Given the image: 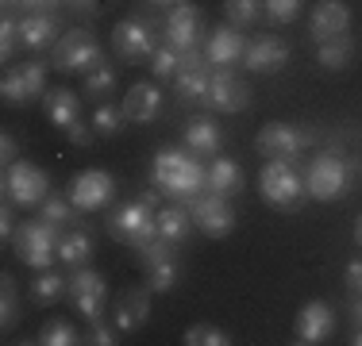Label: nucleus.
<instances>
[{
	"mask_svg": "<svg viewBox=\"0 0 362 346\" xmlns=\"http://www.w3.org/2000/svg\"><path fill=\"white\" fill-rule=\"evenodd\" d=\"M204 177H209V166L197 158L193 150H177V146H162L154 154V166H151V181L177 204H193L197 196L204 193Z\"/></svg>",
	"mask_w": 362,
	"mask_h": 346,
	"instance_id": "1",
	"label": "nucleus"
},
{
	"mask_svg": "<svg viewBox=\"0 0 362 346\" xmlns=\"http://www.w3.org/2000/svg\"><path fill=\"white\" fill-rule=\"evenodd\" d=\"M258 189H262V201L270 208H281V212L300 208V204H305V196H308L305 177L293 169L289 158H266L262 173H258Z\"/></svg>",
	"mask_w": 362,
	"mask_h": 346,
	"instance_id": "2",
	"label": "nucleus"
},
{
	"mask_svg": "<svg viewBox=\"0 0 362 346\" xmlns=\"http://www.w3.org/2000/svg\"><path fill=\"white\" fill-rule=\"evenodd\" d=\"M58 242H62V235H58V223L50 220H23L12 235L16 258L23 266H31V270H50L54 266Z\"/></svg>",
	"mask_w": 362,
	"mask_h": 346,
	"instance_id": "3",
	"label": "nucleus"
},
{
	"mask_svg": "<svg viewBox=\"0 0 362 346\" xmlns=\"http://www.w3.org/2000/svg\"><path fill=\"white\" fill-rule=\"evenodd\" d=\"M305 189L313 201H339V196H347L351 189V162L343 158V154L335 150H324L316 154L313 162H308L305 169Z\"/></svg>",
	"mask_w": 362,
	"mask_h": 346,
	"instance_id": "4",
	"label": "nucleus"
},
{
	"mask_svg": "<svg viewBox=\"0 0 362 346\" xmlns=\"http://www.w3.org/2000/svg\"><path fill=\"white\" fill-rule=\"evenodd\" d=\"M108 235L119 239V242H132V246H139V242H151L158 235V220H154V208L143 201V196H135V201H124L116 204L108 212Z\"/></svg>",
	"mask_w": 362,
	"mask_h": 346,
	"instance_id": "5",
	"label": "nucleus"
},
{
	"mask_svg": "<svg viewBox=\"0 0 362 346\" xmlns=\"http://www.w3.org/2000/svg\"><path fill=\"white\" fill-rule=\"evenodd\" d=\"M105 66V50H100V42L93 39V31L85 28H74L66 31L62 39L54 42V69H62V73H89V69Z\"/></svg>",
	"mask_w": 362,
	"mask_h": 346,
	"instance_id": "6",
	"label": "nucleus"
},
{
	"mask_svg": "<svg viewBox=\"0 0 362 346\" xmlns=\"http://www.w3.org/2000/svg\"><path fill=\"white\" fill-rule=\"evenodd\" d=\"M4 196L16 208H35L50 196V177L47 169H39L35 162H16V166L4 169Z\"/></svg>",
	"mask_w": 362,
	"mask_h": 346,
	"instance_id": "7",
	"label": "nucleus"
},
{
	"mask_svg": "<svg viewBox=\"0 0 362 346\" xmlns=\"http://www.w3.org/2000/svg\"><path fill=\"white\" fill-rule=\"evenodd\" d=\"M112 193H116V181L108 169H81L70 177V204L77 212H100L108 208Z\"/></svg>",
	"mask_w": 362,
	"mask_h": 346,
	"instance_id": "8",
	"label": "nucleus"
},
{
	"mask_svg": "<svg viewBox=\"0 0 362 346\" xmlns=\"http://www.w3.org/2000/svg\"><path fill=\"white\" fill-rule=\"evenodd\" d=\"M185 208H189V215H193V227H201L209 239H223V235H231V227H235V212H231L228 196L212 193V189L201 193Z\"/></svg>",
	"mask_w": 362,
	"mask_h": 346,
	"instance_id": "9",
	"label": "nucleus"
},
{
	"mask_svg": "<svg viewBox=\"0 0 362 346\" xmlns=\"http://www.w3.org/2000/svg\"><path fill=\"white\" fill-rule=\"evenodd\" d=\"M112 50H116L124 62H143V58H151L154 50H158V42H154L151 23L127 16V20H119L116 28H112Z\"/></svg>",
	"mask_w": 362,
	"mask_h": 346,
	"instance_id": "10",
	"label": "nucleus"
},
{
	"mask_svg": "<svg viewBox=\"0 0 362 346\" xmlns=\"http://www.w3.org/2000/svg\"><path fill=\"white\" fill-rule=\"evenodd\" d=\"M0 93H4L8 104H31V100L47 97V66L23 62V66L8 69L4 81H0Z\"/></svg>",
	"mask_w": 362,
	"mask_h": 346,
	"instance_id": "11",
	"label": "nucleus"
},
{
	"mask_svg": "<svg viewBox=\"0 0 362 346\" xmlns=\"http://www.w3.org/2000/svg\"><path fill=\"white\" fill-rule=\"evenodd\" d=\"M66 297H70L74 308L93 323V319H100V311H105L108 285H105V277H100L97 270H74V273H70V289H66Z\"/></svg>",
	"mask_w": 362,
	"mask_h": 346,
	"instance_id": "12",
	"label": "nucleus"
},
{
	"mask_svg": "<svg viewBox=\"0 0 362 346\" xmlns=\"http://www.w3.org/2000/svg\"><path fill=\"white\" fill-rule=\"evenodd\" d=\"M204 104H209L212 112H223V116L243 112L247 104H251V85H247L243 77L220 69V73H212V81H209V97H204Z\"/></svg>",
	"mask_w": 362,
	"mask_h": 346,
	"instance_id": "13",
	"label": "nucleus"
},
{
	"mask_svg": "<svg viewBox=\"0 0 362 346\" xmlns=\"http://www.w3.org/2000/svg\"><path fill=\"white\" fill-rule=\"evenodd\" d=\"M332 327H335L332 304H324V300H308V304L297 311V323H293V335H297V339L293 342L316 346V342H324L327 335H332Z\"/></svg>",
	"mask_w": 362,
	"mask_h": 346,
	"instance_id": "14",
	"label": "nucleus"
},
{
	"mask_svg": "<svg viewBox=\"0 0 362 346\" xmlns=\"http://www.w3.org/2000/svg\"><path fill=\"white\" fill-rule=\"evenodd\" d=\"M308 143V135L293 131L289 124H266L262 131L255 135V150L262 154V158H297L300 146Z\"/></svg>",
	"mask_w": 362,
	"mask_h": 346,
	"instance_id": "15",
	"label": "nucleus"
},
{
	"mask_svg": "<svg viewBox=\"0 0 362 346\" xmlns=\"http://www.w3.org/2000/svg\"><path fill=\"white\" fill-rule=\"evenodd\" d=\"M201 28H204L201 8L193 4H177L166 12V42L174 50H193L201 42Z\"/></svg>",
	"mask_w": 362,
	"mask_h": 346,
	"instance_id": "16",
	"label": "nucleus"
},
{
	"mask_svg": "<svg viewBox=\"0 0 362 346\" xmlns=\"http://www.w3.org/2000/svg\"><path fill=\"white\" fill-rule=\"evenodd\" d=\"M286 62H289V47H286L281 35H258L255 42H247L243 66L251 69V73H278Z\"/></svg>",
	"mask_w": 362,
	"mask_h": 346,
	"instance_id": "17",
	"label": "nucleus"
},
{
	"mask_svg": "<svg viewBox=\"0 0 362 346\" xmlns=\"http://www.w3.org/2000/svg\"><path fill=\"white\" fill-rule=\"evenodd\" d=\"M347 28H351V12L343 0H320L308 16V35L316 39V47L335 39V35H347Z\"/></svg>",
	"mask_w": 362,
	"mask_h": 346,
	"instance_id": "18",
	"label": "nucleus"
},
{
	"mask_svg": "<svg viewBox=\"0 0 362 346\" xmlns=\"http://www.w3.org/2000/svg\"><path fill=\"white\" fill-rule=\"evenodd\" d=\"M247 54V42H243V31L231 28V23H223L209 35V47H204V58H209V66H220L228 69L231 62H239V58Z\"/></svg>",
	"mask_w": 362,
	"mask_h": 346,
	"instance_id": "19",
	"label": "nucleus"
},
{
	"mask_svg": "<svg viewBox=\"0 0 362 346\" xmlns=\"http://www.w3.org/2000/svg\"><path fill=\"white\" fill-rule=\"evenodd\" d=\"M162 112V85L158 81H139L132 85V93L124 97V116L132 124H151Z\"/></svg>",
	"mask_w": 362,
	"mask_h": 346,
	"instance_id": "20",
	"label": "nucleus"
},
{
	"mask_svg": "<svg viewBox=\"0 0 362 346\" xmlns=\"http://www.w3.org/2000/svg\"><path fill=\"white\" fill-rule=\"evenodd\" d=\"M151 319V289H127L116 304V319L112 323L119 327V335H132Z\"/></svg>",
	"mask_w": 362,
	"mask_h": 346,
	"instance_id": "21",
	"label": "nucleus"
},
{
	"mask_svg": "<svg viewBox=\"0 0 362 346\" xmlns=\"http://www.w3.org/2000/svg\"><path fill=\"white\" fill-rule=\"evenodd\" d=\"M42 108H47V119L58 131H70L77 119H81V97H77L74 89H47Z\"/></svg>",
	"mask_w": 362,
	"mask_h": 346,
	"instance_id": "22",
	"label": "nucleus"
},
{
	"mask_svg": "<svg viewBox=\"0 0 362 346\" xmlns=\"http://www.w3.org/2000/svg\"><path fill=\"white\" fill-rule=\"evenodd\" d=\"M220 143H223V135H220V124L216 119H209V116H197V119H189L185 124V146L193 154H220Z\"/></svg>",
	"mask_w": 362,
	"mask_h": 346,
	"instance_id": "23",
	"label": "nucleus"
},
{
	"mask_svg": "<svg viewBox=\"0 0 362 346\" xmlns=\"http://www.w3.org/2000/svg\"><path fill=\"white\" fill-rule=\"evenodd\" d=\"M204 185H209L212 193H220V196H228V201H231V196L243 193V169H239L231 158H223V154H220V158L209 162V177H204Z\"/></svg>",
	"mask_w": 362,
	"mask_h": 346,
	"instance_id": "24",
	"label": "nucleus"
},
{
	"mask_svg": "<svg viewBox=\"0 0 362 346\" xmlns=\"http://www.w3.org/2000/svg\"><path fill=\"white\" fill-rule=\"evenodd\" d=\"M54 35H58V20L50 12H35V16H23L20 20V42L28 50L54 47Z\"/></svg>",
	"mask_w": 362,
	"mask_h": 346,
	"instance_id": "25",
	"label": "nucleus"
},
{
	"mask_svg": "<svg viewBox=\"0 0 362 346\" xmlns=\"http://www.w3.org/2000/svg\"><path fill=\"white\" fill-rule=\"evenodd\" d=\"M154 220H158V235L166 239V242H185L189 239V231H193V215H189V208L185 204H166L162 208L158 215H154Z\"/></svg>",
	"mask_w": 362,
	"mask_h": 346,
	"instance_id": "26",
	"label": "nucleus"
},
{
	"mask_svg": "<svg viewBox=\"0 0 362 346\" xmlns=\"http://www.w3.org/2000/svg\"><path fill=\"white\" fill-rule=\"evenodd\" d=\"M177 100L181 104H197V100H204L209 97V69H204V62H197V66H181L177 69Z\"/></svg>",
	"mask_w": 362,
	"mask_h": 346,
	"instance_id": "27",
	"label": "nucleus"
},
{
	"mask_svg": "<svg viewBox=\"0 0 362 346\" xmlns=\"http://www.w3.org/2000/svg\"><path fill=\"white\" fill-rule=\"evenodd\" d=\"M89 258H93V239L85 235V231H70V235H62V242H58V262L70 266V270H81Z\"/></svg>",
	"mask_w": 362,
	"mask_h": 346,
	"instance_id": "28",
	"label": "nucleus"
},
{
	"mask_svg": "<svg viewBox=\"0 0 362 346\" xmlns=\"http://www.w3.org/2000/svg\"><path fill=\"white\" fill-rule=\"evenodd\" d=\"M351 58H355V39L351 35H335V39L320 42V50H316V62L324 69H343Z\"/></svg>",
	"mask_w": 362,
	"mask_h": 346,
	"instance_id": "29",
	"label": "nucleus"
},
{
	"mask_svg": "<svg viewBox=\"0 0 362 346\" xmlns=\"http://www.w3.org/2000/svg\"><path fill=\"white\" fill-rule=\"evenodd\" d=\"M66 289H70V277H62L54 270H39V277L31 281V300L35 304H54Z\"/></svg>",
	"mask_w": 362,
	"mask_h": 346,
	"instance_id": "30",
	"label": "nucleus"
},
{
	"mask_svg": "<svg viewBox=\"0 0 362 346\" xmlns=\"http://www.w3.org/2000/svg\"><path fill=\"white\" fill-rule=\"evenodd\" d=\"M177 281H181L177 258H166V262H158V266H146V289L151 292H170Z\"/></svg>",
	"mask_w": 362,
	"mask_h": 346,
	"instance_id": "31",
	"label": "nucleus"
},
{
	"mask_svg": "<svg viewBox=\"0 0 362 346\" xmlns=\"http://www.w3.org/2000/svg\"><path fill=\"white\" fill-rule=\"evenodd\" d=\"M223 16L231 28H255L262 16V0H223Z\"/></svg>",
	"mask_w": 362,
	"mask_h": 346,
	"instance_id": "32",
	"label": "nucleus"
},
{
	"mask_svg": "<svg viewBox=\"0 0 362 346\" xmlns=\"http://www.w3.org/2000/svg\"><path fill=\"white\" fill-rule=\"evenodd\" d=\"M177 69H181V50H174L166 42V47H158L151 54V73L158 77V81H170V77H177Z\"/></svg>",
	"mask_w": 362,
	"mask_h": 346,
	"instance_id": "33",
	"label": "nucleus"
},
{
	"mask_svg": "<svg viewBox=\"0 0 362 346\" xmlns=\"http://www.w3.org/2000/svg\"><path fill=\"white\" fill-rule=\"evenodd\" d=\"M39 342L42 346H74V342H81V339H77L74 323H66V319H47V323H42V331H39Z\"/></svg>",
	"mask_w": 362,
	"mask_h": 346,
	"instance_id": "34",
	"label": "nucleus"
},
{
	"mask_svg": "<svg viewBox=\"0 0 362 346\" xmlns=\"http://www.w3.org/2000/svg\"><path fill=\"white\" fill-rule=\"evenodd\" d=\"M181 342H185V346H228L231 335L220 331V327H212V323H193Z\"/></svg>",
	"mask_w": 362,
	"mask_h": 346,
	"instance_id": "35",
	"label": "nucleus"
},
{
	"mask_svg": "<svg viewBox=\"0 0 362 346\" xmlns=\"http://www.w3.org/2000/svg\"><path fill=\"white\" fill-rule=\"evenodd\" d=\"M116 89V69L112 66H97V69H89V73H85V97H108V93Z\"/></svg>",
	"mask_w": 362,
	"mask_h": 346,
	"instance_id": "36",
	"label": "nucleus"
},
{
	"mask_svg": "<svg viewBox=\"0 0 362 346\" xmlns=\"http://www.w3.org/2000/svg\"><path fill=\"white\" fill-rule=\"evenodd\" d=\"M124 108H116V104H100L97 112H93V127H97V135H119L124 131Z\"/></svg>",
	"mask_w": 362,
	"mask_h": 346,
	"instance_id": "37",
	"label": "nucleus"
},
{
	"mask_svg": "<svg viewBox=\"0 0 362 346\" xmlns=\"http://www.w3.org/2000/svg\"><path fill=\"white\" fill-rule=\"evenodd\" d=\"M305 0H262V12L270 16V23H293L300 16Z\"/></svg>",
	"mask_w": 362,
	"mask_h": 346,
	"instance_id": "38",
	"label": "nucleus"
},
{
	"mask_svg": "<svg viewBox=\"0 0 362 346\" xmlns=\"http://www.w3.org/2000/svg\"><path fill=\"white\" fill-rule=\"evenodd\" d=\"M74 212H77V208L70 201H62V196H47V201H42V220L58 223V227H62V223H70Z\"/></svg>",
	"mask_w": 362,
	"mask_h": 346,
	"instance_id": "39",
	"label": "nucleus"
},
{
	"mask_svg": "<svg viewBox=\"0 0 362 346\" xmlns=\"http://www.w3.org/2000/svg\"><path fill=\"white\" fill-rule=\"evenodd\" d=\"M16 42H20V20L4 16V20H0V58H4V62H12Z\"/></svg>",
	"mask_w": 362,
	"mask_h": 346,
	"instance_id": "40",
	"label": "nucleus"
},
{
	"mask_svg": "<svg viewBox=\"0 0 362 346\" xmlns=\"http://www.w3.org/2000/svg\"><path fill=\"white\" fill-rule=\"evenodd\" d=\"M0 292H4V316H0V323H4V331H12L16 316H20V304H16V281L8 273H4V281H0Z\"/></svg>",
	"mask_w": 362,
	"mask_h": 346,
	"instance_id": "41",
	"label": "nucleus"
},
{
	"mask_svg": "<svg viewBox=\"0 0 362 346\" xmlns=\"http://www.w3.org/2000/svg\"><path fill=\"white\" fill-rule=\"evenodd\" d=\"M116 335H119V327H116V323H105V319H93V339H89V342H97V346H112V342H119Z\"/></svg>",
	"mask_w": 362,
	"mask_h": 346,
	"instance_id": "42",
	"label": "nucleus"
},
{
	"mask_svg": "<svg viewBox=\"0 0 362 346\" xmlns=\"http://www.w3.org/2000/svg\"><path fill=\"white\" fill-rule=\"evenodd\" d=\"M0 162H4V169L20 162V143H16V135H12V131L0 135Z\"/></svg>",
	"mask_w": 362,
	"mask_h": 346,
	"instance_id": "43",
	"label": "nucleus"
},
{
	"mask_svg": "<svg viewBox=\"0 0 362 346\" xmlns=\"http://www.w3.org/2000/svg\"><path fill=\"white\" fill-rule=\"evenodd\" d=\"M70 146H93V135H97V127H89V124H81V119H77V124L70 127Z\"/></svg>",
	"mask_w": 362,
	"mask_h": 346,
	"instance_id": "44",
	"label": "nucleus"
},
{
	"mask_svg": "<svg viewBox=\"0 0 362 346\" xmlns=\"http://www.w3.org/2000/svg\"><path fill=\"white\" fill-rule=\"evenodd\" d=\"M16 235V220H12V201L4 196V208H0V239L4 242H12Z\"/></svg>",
	"mask_w": 362,
	"mask_h": 346,
	"instance_id": "45",
	"label": "nucleus"
},
{
	"mask_svg": "<svg viewBox=\"0 0 362 346\" xmlns=\"http://www.w3.org/2000/svg\"><path fill=\"white\" fill-rule=\"evenodd\" d=\"M347 289L362 292V258H351L347 262Z\"/></svg>",
	"mask_w": 362,
	"mask_h": 346,
	"instance_id": "46",
	"label": "nucleus"
},
{
	"mask_svg": "<svg viewBox=\"0 0 362 346\" xmlns=\"http://www.w3.org/2000/svg\"><path fill=\"white\" fill-rule=\"evenodd\" d=\"M351 319H355V327L362 323V292H355V300H351Z\"/></svg>",
	"mask_w": 362,
	"mask_h": 346,
	"instance_id": "47",
	"label": "nucleus"
},
{
	"mask_svg": "<svg viewBox=\"0 0 362 346\" xmlns=\"http://www.w3.org/2000/svg\"><path fill=\"white\" fill-rule=\"evenodd\" d=\"M151 4H158V8H177V4H189V0H151Z\"/></svg>",
	"mask_w": 362,
	"mask_h": 346,
	"instance_id": "48",
	"label": "nucleus"
},
{
	"mask_svg": "<svg viewBox=\"0 0 362 346\" xmlns=\"http://www.w3.org/2000/svg\"><path fill=\"white\" fill-rule=\"evenodd\" d=\"M23 8H47V4H54V0H20Z\"/></svg>",
	"mask_w": 362,
	"mask_h": 346,
	"instance_id": "49",
	"label": "nucleus"
},
{
	"mask_svg": "<svg viewBox=\"0 0 362 346\" xmlns=\"http://www.w3.org/2000/svg\"><path fill=\"white\" fill-rule=\"evenodd\" d=\"M66 4H74V8H93L97 0H66Z\"/></svg>",
	"mask_w": 362,
	"mask_h": 346,
	"instance_id": "50",
	"label": "nucleus"
},
{
	"mask_svg": "<svg viewBox=\"0 0 362 346\" xmlns=\"http://www.w3.org/2000/svg\"><path fill=\"white\" fill-rule=\"evenodd\" d=\"M351 346H362V323L355 327V339H351Z\"/></svg>",
	"mask_w": 362,
	"mask_h": 346,
	"instance_id": "51",
	"label": "nucleus"
},
{
	"mask_svg": "<svg viewBox=\"0 0 362 346\" xmlns=\"http://www.w3.org/2000/svg\"><path fill=\"white\" fill-rule=\"evenodd\" d=\"M355 239H358V246H362V215H358V223H355Z\"/></svg>",
	"mask_w": 362,
	"mask_h": 346,
	"instance_id": "52",
	"label": "nucleus"
},
{
	"mask_svg": "<svg viewBox=\"0 0 362 346\" xmlns=\"http://www.w3.org/2000/svg\"><path fill=\"white\" fill-rule=\"evenodd\" d=\"M12 4H20V0H4V8H12Z\"/></svg>",
	"mask_w": 362,
	"mask_h": 346,
	"instance_id": "53",
	"label": "nucleus"
}]
</instances>
